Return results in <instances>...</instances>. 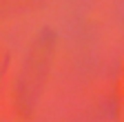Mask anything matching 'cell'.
Returning a JSON list of instances; mask_svg holds the SVG:
<instances>
[{
    "instance_id": "obj_1",
    "label": "cell",
    "mask_w": 124,
    "mask_h": 122,
    "mask_svg": "<svg viewBox=\"0 0 124 122\" xmlns=\"http://www.w3.org/2000/svg\"><path fill=\"white\" fill-rule=\"evenodd\" d=\"M49 56H51V38L49 33H44L31 49L29 58H27V65L20 73V80H18V104L24 106V113L31 111V106L36 104L38 96H40V89L44 82V75H46V65H49Z\"/></svg>"
},
{
    "instance_id": "obj_2",
    "label": "cell",
    "mask_w": 124,
    "mask_h": 122,
    "mask_svg": "<svg viewBox=\"0 0 124 122\" xmlns=\"http://www.w3.org/2000/svg\"><path fill=\"white\" fill-rule=\"evenodd\" d=\"M33 0H0V18L13 16V11H20L24 7H29Z\"/></svg>"
}]
</instances>
